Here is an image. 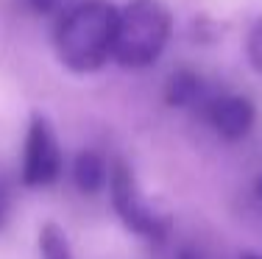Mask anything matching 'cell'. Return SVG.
<instances>
[{
	"label": "cell",
	"instance_id": "1",
	"mask_svg": "<svg viewBox=\"0 0 262 259\" xmlns=\"http://www.w3.org/2000/svg\"><path fill=\"white\" fill-rule=\"evenodd\" d=\"M117 9L109 0H84L59 17L53 48L59 61L73 73H95L115 59Z\"/></svg>",
	"mask_w": 262,
	"mask_h": 259
},
{
	"label": "cell",
	"instance_id": "2",
	"mask_svg": "<svg viewBox=\"0 0 262 259\" xmlns=\"http://www.w3.org/2000/svg\"><path fill=\"white\" fill-rule=\"evenodd\" d=\"M173 34V17L159 0H131L117 9L115 61L131 70L151 67Z\"/></svg>",
	"mask_w": 262,
	"mask_h": 259
},
{
	"label": "cell",
	"instance_id": "3",
	"mask_svg": "<svg viewBox=\"0 0 262 259\" xmlns=\"http://www.w3.org/2000/svg\"><path fill=\"white\" fill-rule=\"evenodd\" d=\"M109 198H112V206H115L120 223L126 226L131 234L148 240V243H165V240L170 237V229H173L170 215L157 209L148 201V195L142 193L134 170H131L126 162H120V159L112 164Z\"/></svg>",
	"mask_w": 262,
	"mask_h": 259
},
{
	"label": "cell",
	"instance_id": "4",
	"mask_svg": "<svg viewBox=\"0 0 262 259\" xmlns=\"http://www.w3.org/2000/svg\"><path fill=\"white\" fill-rule=\"evenodd\" d=\"M61 168H64V156H61V145L53 126L48 123L45 114H34L26 131V143H23V184L26 187H51L59 181Z\"/></svg>",
	"mask_w": 262,
	"mask_h": 259
},
{
	"label": "cell",
	"instance_id": "5",
	"mask_svg": "<svg viewBox=\"0 0 262 259\" xmlns=\"http://www.w3.org/2000/svg\"><path fill=\"white\" fill-rule=\"evenodd\" d=\"M204 117L212 126V131L226 143H240L251 134L254 120H257V109L246 95L237 92H221V95H209L204 101Z\"/></svg>",
	"mask_w": 262,
	"mask_h": 259
},
{
	"label": "cell",
	"instance_id": "6",
	"mask_svg": "<svg viewBox=\"0 0 262 259\" xmlns=\"http://www.w3.org/2000/svg\"><path fill=\"white\" fill-rule=\"evenodd\" d=\"M112 164L98 151H81L73 162V184L81 195H98L109 187Z\"/></svg>",
	"mask_w": 262,
	"mask_h": 259
},
{
	"label": "cell",
	"instance_id": "7",
	"mask_svg": "<svg viewBox=\"0 0 262 259\" xmlns=\"http://www.w3.org/2000/svg\"><path fill=\"white\" fill-rule=\"evenodd\" d=\"M207 89H204V78L198 76L195 70L190 67H179L167 76L165 81V101L176 109H190V106H198L207 101Z\"/></svg>",
	"mask_w": 262,
	"mask_h": 259
},
{
	"label": "cell",
	"instance_id": "8",
	"mask_svg": "<svg viewBox=\"0 0 262 259\" xmlns=\"http://www.w3.org/2000/svg\"><path fill=\"white\" fill-rule=\"evenodd\" d=\"M39 256L42 259H76L67 231L59 223H45L39 229Z\"/></svg>",
	"mask_w": 262,
	"mask_h": 259
},
{
	"label": "cell",
	"instance_id": "9",
	"mask_svg": "<svg viewBox=\"0 0 262 259\" xmlns=\"http://www.w3.org/2000/svg\"><path fill=\"white\" fill-rule=\"evenodd\" d=\"M248 61H251V67L262 76V17L254 22L251 34H248Z\"/></svg>",
	"mask_w": 262,
	"mask_h": 259
},
{
	"label": "cell",
	"instance_id": "10",
	"mask_svg": "<svg viewBox=\"0 0 262 259\" xmlns=\"http://www.w3.org/2000/svg\"><path fill=\"white\" fill-rule=\"evenodd\" d=\"M64 0H28V6L36 11V14H56L61 9Z\"/></svg>",
	"mask_w": 262,
	"mask_h": 259
},
{
	"label": "cell",
	"instance_id": "11",
	"mask_svg": "<svg viewBox=\"0 0 262 259\" xmlns=\"http://www.w3.org/2000/svg\"><path fill=\"white\" fill-rule=\"evenodd\" d=\"M9 218H11V195L6 193V187L0 184V231L6 229Z\"/></svg>",
	"mask_w": 262,
	"mask_h": 259
},
{
	"label": "cell",
	"instance_id": "12",
	"mask_svg": "<svg viewBox=\"0 0 262 259\" xmlns=\"http://www.w3.org/2000/svg\"><path fill=\"white\" fill-rule=\"evenodd\" d=\"M176 259H201V256H198L192 248H182V251L176 254Z\"/></svg>",
	"mask_w": 262,
	"mask_h": 259
},
{
	"label": "cell",
	"instance_id": "13",
	"mask_svg": "<svg viewBox=\"0 0 262 259\" xmlns=\"http://www.w3.org/2000/svg\"><path fill=\"white\" fill-rule=\"evenodd\" d=\"M254 195H257V201L262 203V173L257 176V181H254Z\"/></svg>",
	"mask_w": 262,
	"mask_h": 259
},
{
	"label": "cell",
	"instance_id": "14",
	"mask_svg": "<svg viewBox=\"0 0 262 259\" xmlns=\"http://www.w3.org/2000/svg\"><path fill=\"white\" fill-rule=\"evenodd\" d=\"M243 259H262V256H259V254H246Z\"/></svg>",
	"mask_w": 262,
	"mask_h": 259
}]
</instances>
